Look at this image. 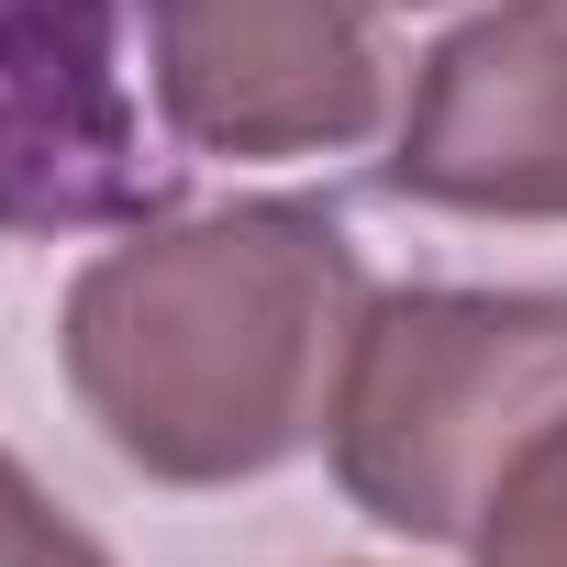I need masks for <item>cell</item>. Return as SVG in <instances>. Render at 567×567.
<instances>
[{
  "label": "cell",
  "mask_w": 567,
  "mask_h": 567,
  "mask_svg": "<svg viewBox=\"0 0 567 567\" xmlns=\"http://www.w3.org/2000/svg\"><path fill=\"white\" fill-rule=\"evenodd\" d=\"M368 301V256L334 212L234 200L101 245L68 278L56 357L123 467L167 489H234L334 423Z\"/></svg>",
  "instance_id": "cell-1"
},
{
  "label": "cell",
  "mask_w": 567,
  "mask_h": 567,
  "mask_svg": "<svg viewBox=\"0 0 567 567\" xmlns=\"http://www.w3.org/2000/svg\"><path fill=\"white\" fill-rule=\"evenodd\" d=\"M567 412V290H379L334 390V478L412 545H467L489 478Z\"/></svg>",
  "instance_id": "cell-2"
},
{
  "label": "cell",
  "mask_w": 567,
  "mask_h": 567,
  "mask_svg": "<svg viewBox=\"0 0 567 567\" xmlns=\"http://www.w3.org/2000/svg\"><path fill=\"white\" fill-rule=\"evenodd\" d=\"M145 90L189 156H334L379 123L390 0H134Z\"/></svg>",
  "instance_id": "cell-3"
},
{
  "label": "cell",
  "mask_w": 567,
  "mask_h": 567,
  "mask_svg": "<svg viewBox=\"0 0 567 567\" xmlns=\"http://www.w3.org/2000/svg\"><path fill=\"white\" fill-rule=\"evenodd\" d=\"M390 189L467 223H567V0H489L423 56Z\"/></svg>",
  "instance_id": "cell-4"
},
{
  "label": "cell",
  "mask_w": 567,
  "mask_h": 567,
  "mask_svg": "<svg viewBox=\"0 0 567 567\" xmlns=\"http://www.w3.org/2000/svg\"><path fill=\"white\" fill-rule=\"evenodd\" d=\"M134 200L112 0H0V223H90Z\"/></svg>",
  "instance_id": "cell-5"
},
{
  "label": "cell",
  "mask_w": 567,
  "mask_h": 567,
  "mask_svg": "<svg viewBox=\"0 0 567 567\" xmlns=\"http://www.w3.org/2000/svg\"><path fill=\"white\" fill-rule=\"evenodd\" d=\"M467 567H567V412L512 445L467 523Z\"/></svg>",
  "instance_id": "cell-6"
},
{
  "label": "cell",
  "mask_w": 567,
  "mask_h": 567,
  "mask_svg": "<svg viewBox=\"0 0 567 567\" xmlns=\"http://www.w3.org/2000/svg\"><path fill=\"white\" fill-rule=\"evenodd\" d=\"M0 567H112L45 489H34V467L23 456H0Z\"/></svg>",
  "instance_id": "cell-7"
},
{
  "label": "cell",
  "mask_w": 567,
  "mask_h": 567,
  "mask_svg": "<svg viewBox=\"0 0 567 567\" xmlns=\"http://www.w3.org/2000/svg\"><path fill=\"white\" fill-rule=\"evenodd\" d=\"M390 12H412V0H390Z\"/></svg>",
  "instance_id": "cell-8"
}]
</instances>
